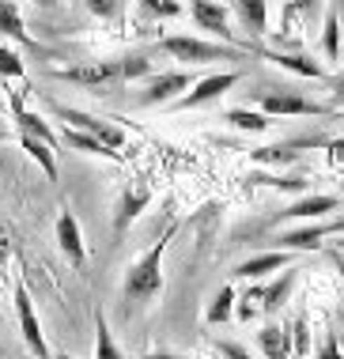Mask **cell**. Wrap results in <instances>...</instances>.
<instances>
[{
  "instance_id": "cell-1",
  "label": "cell",
  "mask_w": 344,
  "mask_h": 359,
  "mask_svg": "<svg viewBox=\"0 0 344 359\" xmlns=\"http://www.w3.org/2000/svg\"><path fill=\"white\" fill-rule=\"evenodd\" d=\"M174 235H178V223H171V227H166L163 235L152 242V250L140 254L129 269H125L121 295H125V303H129V306L152 303V299L163 291V254H166V246H171Z\"/></svg>"
},
{
  "instance_id": "cell-2",
  "label": "cell",
  "mask_w": 344,
  "mask_h": 359,
  "mask_svg": "<svg viewBox=\"0 0 344 359\" xmlns=\"http://www.w3.org/2000/svg\"><path fill=\"white\" fill-rule=\"evenodd\" d=\"M163 53H171L174 61L182 65H212V61H242L250 50L242 46H227V42H204V38H193V34H171L159 42Z\"/></svg>"
},
{
  "instance_id": "cell-3",
  "label": "cell",
  "mask_w": 344,
  "mask_h": 359,
  "mask_svg": "<svg viewBox=\"0 0 344 359\" xmlns=\"http://www.w3.org/2000/svg\"><path fill=\"white\" fill-rule=\"evenodd\" d=\"M253 102H258V110L265 118H329L333 114L329 106L314 102L299 91H258Z\"/></svg>"
},
{
  "instance_id": "cell-4",
  "label": "cell",
  "mask_w": 344,
  "mask_h": 359,
  "mask_svg": "<svg viewBox=\"0 0 344 359\" xmlns=\"http://www.w3.org/2000/svg\"><path fill=\"white\" fill-rule=\"evenodd\" d=\"M15 322H19V337H23L27 352L34 359H53L49 355V344H46V333H42V322H38V314H34L31 291H27L23 280H15Z\"/></svg>"
},
{
  "instance_id": "cell-5",
  "label": "cell",
  "mask_w": 344,
  "mask_h": 359,
  "mask_svg": "<svg viewBox=\"0 0 344 359\" xmlns=\"http://www.w3.org/2000/svg\"><path fill=\"white\" fill-rule=\"evenodd\" d=\"M53 114L61 118L68 129H80V133H87V137H95L98 144H106L110 151H117V148H125V129H117L114 121H102V118H91V114H84V110H72V106H61L57 102L53 106ZM121 155V151H117Z\"/></svg>"
},
{
  "instance_id": "cell-6",
  "label": "cell",
  "mask_w": 344,
  "mask_h": 359,
  "mask_svg": "<svg viewBox=\"0 0 344 359\" xmlns=\"http://www.w3.org/2000/svg\"><path fill=\"white\" fill-rule=\"evenodd\" d=\"M333 235H344V216H326V219H314L299 231H284V235H277V250H291V254L295 250H318Z\"/></svg>"
},
{
  "instance_id": "cell-7",
  "label": "cell",
  "mask_w": 344,
  "mask_h": 359,
  "mask_svg": "<svg viewBox=\"0 0 344 359\" xmlns=\"http://www.w3.org/2000/svg\"><path fill=\"white\" fill-rule=\"evenodd\" d=\"M239 80H242V72H212V76H204V80H197L190 91H185L182 99H174L171 106L174 110H197V106H209L216 99H223Z\"/></svg>"
},
{
  "instance_id": "cell-8",
  "label": "cell",
  "mask_w": 344,
  "mask_h": 359,
  "mask_svg": "<svg viewBox=\"0 0 344 359\" xmlns=\"http://www.w3.org/2000/svg\"><path fill=\"white\" fill-rule=\"evenodd\" d=\"M147 205H152V189H147L144 182H129V186L121 189V197H117V205H114V238L117 242L129 235V227Z\"/></svg>"
},
{
  "instance_id": "cell-9",
  "label": "cell",
  "mask_w": 344,
  "mask_h": 359,
  "mask_svg": "<svg viewBox=\"0 0 344 359\" xmlns=\"http://www.w3.org/2000/svg\"><path fill=\"white\" fill-rule=\"evenodd\" d=\"M190 19L201 27V31L216 34L220 42L239 46V42H234V31H231V15H227V8H223L220 0H190ZM242 50H246V46H242Z\"/></svg>"
},
{
  "instance_id": "cell-10",
  "label": "cell",
  "mask_w": 344,
  "mask_h": 359,
  "mask_svg": "<svg viewBox=\"0 0 344 359\" xmlns=\"http://www.w3.org/2000/svg\"><path fill=\"white\" fill-rule=\"evenodd\" d=\"M197 80H193V72H163V76H152L144 87V95H140V102L144 106H163V102H174V99H182V91H190Z\"/></svg>"
},
{
  "instance_id": "cell-11",
  "label": "cell",
  "mask_w": 344,
  "mask_h": 359,
  "mask_svg": "<svg viewBox=\"0 0 344 359\" xmlns=\"http://www.w3.org/2000/svg\"><path fill=\"white\" fill-rule=\"evenodd\" d=\"M57 246H61V254L68 257V265L84 269V261H87L84 231H80V223H76V216H72L68 205H61V212H57Z\"/></svg>"
},
{
  "instance_id": "cell-12",
  "label": "cell",
  "mask_w": 344,
  "mask_h": 359,
  "mask_svg": "<svg viewBox=\"0 0 344 359\" xmlns=\"http://www.w3.org/2000/svg\"><path fill=\"white\" fill-rule=\"evenodd\" d=\"M337 208H340V197H333V193H307V197H299L295 205L284 208L280 216H272V223H280V219H326Z\"/></svg>"
},
{
  "instance_id": "cell-13",
  "label": "cell",
  "mask_w": 344,
  "mask_h": 359,
  "mask_svg": "<svg viewBox=\"0 0 344 359\" xmlns=\"http://www.w3.org/2000/svg\"><path fill=\"white\" fill-rule=\"evenodd\" d=\"M68 83H84V87H98V83H121V57L117 61H95V65H76V69H61L57 72Z\"/></svg>"
},
{
  "instance_id": "cell-14",
  "label": "cell",
  "mask_w": 344,
  "mask_h": 359,
  "mask_svg": "<svg viewBox=\"0 0 344 359\" xmlns=\"http://www.w3.org/2000/svg\"><path fill=\"white\" fill-rule=\"evenodd\" d=\"M280 269H291V250H265V254H253L242 265H234V280H265Z\"/></svg>"
},
{
  "instance_id": "cell-15",
  "label": "cell",
  "mask_w": 344,
  "mask_h": 359,
  "mask_svg": "<svg viewBox=\"0 0 344 359\" xmlns=\"http://www.w3.org/2000/svg\"><path fill=\"white\" fill-rule=\"evenodd\" d=\"M8 102H12V118H15V129H19V137H34V140L49 144V148H57V144H61V140H57V133L46 125V118H38V114H31V110H27L19 95H12Z\"/></svg>"
},
{
  "instance_id": "cell-16",
  "label": "cell",
  "mask_w": 344,
  "mask_h": 359,
  "mask_svg": "<svg viewBox=\"0 0 344 359\" xmlns=\"http://www.w3.org/2000/svg\"><path fill=\"white\" fill-rule=\"evenodd\" d=\"M250 53H261L265 61H272L277 69H288V72H295V76H307V80H326V69H322L318 61H310V57L280 53V50H258V46H250Z\"/></svg>"
},
{
  "instance_id": "cell-17",
  "label": "cell",
  "mask_w": 344,
  "mask_h": 359,
  "mask_svg": "<svg viewBox=\"0 0 344 359\" xmlns=\"http://www.w3.org/2000/svg\"><path fill=\"white\" fill-rule=\"evenodd\" d=\"M258 348H261V355H265V359H291V329H288V325H280V322L261 325Z\"/></svg>"
},
{
  "instance_id": "cell-18",
  "label": "cell",
  "mask_w": 344,
  "mask_h": 359,
  "mask_svg": "<svg viewBox=\"0 0 344 359\" xmlns=\"http://www.w3.org/2000/svg\"><path fill=\"white\" fill-rule=\"evenodd\" d=\"M295 280H299V273H295V269H280V276L272 280V284H265V291H261V310H265L269 318H272V314H280L284 303L291 299Z\"/></svg>"
},
{
  "instance_id": "cell-19",
  "label": "cell",
  "mask_w": 344,
  "mask_h": 359,
  "mask_svg": "<svg viewBox=\"0 0 344 359\" xmlns=\"http://www.w3.org/2000/svg\"><path fill=\"white\" fill-rule=\"evenodd\" d=\"M0 38H15V42L27 46V50H38V42L23 27V15H19L15 0H0Z\"/></svg>"
},
{
  "instance_id": "cell-20",
  "label": "cell",
  "mask_w": 344,
  "mask_h": 359,
  "mask_svg": "<svg viewBox=\"0 0 344 359\" xmlns=\"http://www.w3.org/2000/svg\"><path fill=\"white\" fill-rule=\"evenodd\" d=\"M234 12H239L242 27L253 38H261L269 31V4H265V0H234Z\"/></svg>"
},
{
  "instance_id": "cell-21",
  "label": "cell",
  "mask_w": 344,
  "mask_h": 359,
  "mask_svg": "<svg viewBox=\"0 0 344 359\" xmlns=\"http://www.w3.org/2000/svg\"><path fill=\"white\" fill-rule=\"evenodd\" d=\"M234 299H239L234 284H223V287L212 295L209 310H204V322H209V325H223V322H231V318H234Z\"/></svg>"
},
{
  "instance_id": "cell-22",
  "label": "cell",
  "mask_w": 344,
  "mask_h": 359,
  "mask_svg": "<svg viewBox=\"0 0 344 359\" xmlns=\"http://www.w3.org/2000/svg\"><path fill=\"white\" fill-rule=\"evenodd\" d=\"M57 140H61L65 148H72V151H87V155H106V159H121V155H117V151H110V148H106V144H98L95 137H87V133H80V129H68V125L61 129V137H57Z\"/></svg>"
},
{
  "instance_id": "cell-23",
  "label": "cell",
  "mask_w": 344,
  "mask_h": 359,
  "mask_svg": "<svg viewBox=\"0 0 344 359\" xmlns=\"http://www.w3.org/2000/svg\"><path fill=\"white\" fill-rule=\"evenodd\" d=\"M19 144H23V151L46 170V178L57 182V155H53V148H49V144H42V140H34V137H19Z\"/></svg>"
},
{
  "instance_id": "cell-24",
  "label": "cell",
  "mask_w": 344,
  "mask_h": 359,
  "mask_svg": "<svg viewBox=\"0 0 344 359\" xmlns=\"http://www.w3.org/2000/svg\"><path fill=\"white\" fill-rule=\"evenodd\" d=\"M272 118H265L261 110H246V106H234V110H227V125H234V129L242 133H265L269 129Z\"/></svg>"
},
{
  "instance_id": "cell-25",
  "label": "cell",
  "mask_w": 344,
  "mask_h": 359,
  "mask_svg": "<svg viewBox=\"0 0 344 359\" xmlns=\"http://www.w3.org/2000/svg\"><path fill=\"white\" fill-rule=\"evenodd\" d=\"M322 53H326V61H337V57H340V15H337V8H329V12H326V27H322Z\"/></svg>"
},
{
  "instance_id": "cell-26",
  "label": "cell",
  "mask_w": 344,
  "mask_h": 359,
  "mask_svg": "<svg viewBox=\"0 0 344 359\" xmlns=\"http://www.w3.org/2000/svg\"><path fill=\"white\" fill-rule=\"evenodd\" d=\"M95 359H121V348H117L102 314H95Z\"/></svg>"
},
{
  "instance_id": "cell-27",
  "label": "cell",
  "mask_w": 344,
  "mask_h": 359,
  "mask_svg": "<svg viewBox=\"0 0 344 359\" xmlns=\"http://www.w3.org/2000/svg\"><path fill=\"white\" fill-rule=\"evenodd\" d=\"M246 182H253V186H272V189H284V193L307 189V178H299V174H250Z\"/></svg>"
},
{
  "instance_id": "cell-28",
  "label": "cell",
  "mask_w": 344,
  "mask_h": 359,
  "mask_svg": "<svg viewBox=\"0 0 344 359\" xmlns=\"http://www.w3.org/2000/svg\"><path fill=\"white\" fill-rule=\"evenodd\" d=\"M152 76V61L144 53H133V57H121V83H133V80H144Z\"/></svg>"
},
{
  "instance_id": "cell-29",
  "label": "cell",
  "mask_w": 344,
  "mask_h": 359,
  "mask_svg": "<svg viewBox=\"0 0 344 359\" xmlns=\"http://www.w3.org/2000/svg\"><path fill=\"white\" fill-rule=\"evenodd\" d=\"M140 12L152 15V19H174V15H182L185 8H182V0H140Z\"/></svg>"
},
{
  "instance_id": "cell-30",
  "label": "cell",
  "mask_w": 344,
  "mask_h": 359,
  "mask_svg": "<svg viewBox=\"0 0 344 359\" xmlns=\"http://www.w3.org/2000/svg\"><path fill=\"white\" fill-rule=\"evenodd\" d=\"M322 8V0H288V8H284V34L291 31V19L303 15V19H314Z\"/></svg>"
},
{
  "instance_id": "cell-31",
  "label": "cell",
  "mask_w": 344,
  "mask_h": 359,
  "mask_svg": "<svg viewBox=\"0 0 344 359\" xmlns=\"http://www.w3.org/2000/svg\"><path fill=\"white\" fill-rule=\"evenodd\" d=\"M23 72L27 69H23V61H19V53L0 42V76H4V80H23Z\"/></svg>"
},
{
  "instance_id": "cell-32",
  "label": "cell",
  "mask_w": 344,
  "mask_h": 359,
  "mask_svg": "<svg viewBox=\"0 0 344 359\" xmlns=\"http://www.w3.org/2000/svg\"><path fill=\"white\" fill-rule=\"evenodd\" d=\"M291 159H299V151H291V148H258L253 151V163H291Z\"/></svg>"
},
{
  "instance_id": "cell-33",
  "label": "cell",
  "mask_w": 344,
  "mask_h": 359,
  "mask_svg": "<svg viewBox=\"0 0 344 359\" xmlns=\"http://www.w3.org/2000/svg\"><path fill=\"white\" fill-rule=\"evenodd\" d=\"M87 12L98 15V19H117L121 15V0H84Z\"/></svg>"
},
{
  "instance_id": "cell-34",
  "label": "cell",
  "mask_w": 344,
  "mask_h": 359,
  "mask_svg": "<svg viewBox=\"0 0 344 359\" xmlns=\"http://www.w3.org/2000/svg\"><path fill=\"white\" fill-rule=\"evenodd\" d=\"M318 359H344V348H340V337H337V333H326V337H322Z\"/></svg>"
},
{
  "instance_id": "cell-35",
  "label": "cell",
  "mask_w": 344,
  "mask_h": 359,
  "mask_svg": "<svg viewBox=\"0 0 344 359\" xmlns=\"http://www.w3.org/2000/svg\"><path fill=\"white\" fill-rule=\"evenodd\" d=\"M216 355L220 359H250V352H246L242 344H234V341H216Z\"/></svg>"
},
{
  "instance_id": "cell-36",
  "label": "cell",
  "mask_w": 344,
  "mask_h": 359,
  "mask_svg": "<svg viewBox=\"0 0 344 359\" xmlns=\"http://www.w3.org/2000/svg\"><path fill=\"white\" fill-rule=\"evenodd\" d=\"M322 144H326V148H329L333 163H340V167H344V137H340V140H322Z\"/></svg>"
},
{
  "instance_id": "cell-37",
  "label": "cell",
  "mask_w": 344,
  "mask_h": 359,
  "mask_svg": "<svg viewBox=\"0 0 344 359\" xmlns=\"http://www.w3.org/2000/svg\"><path fill=\"white\" fill-rule=\"evenodd\" d=\"M12 137H15V133H12V129H8V125H4V121H0V144H8V140H12Z\"/></svg>"
},
{
  "instance_id": "cell-38",
  "label": "cell",
  "mask_w": 344,
  "mask_h": 359,
  "mask_svg": "<svg viewBox=\"0 0 344 359\" xmlns=\"http://www.w3.org/2000/svg\"><path fill=\"white\" fill-rule=\"evenodd\" d=\"M333 265H337V273L344 276V257H340V250H337V254H333Z\"/></svg>"
},
{
  "instance_id": "cell-39",
  "label": "cell",
  "mask_w": 344,
  "mask_h": 359,
  "mask_svg": "<svg viewBox=\"0 0 344 359\" xmlns=\"http://www.w3.org/2000/svg\"><path fill=\"white\" fill-rule=\"evenodd\" d=\"M31 4H42V8H57L61 0H31Z\"/></svg>"
},
{
  "instance_id": "cell-40",
  "label": "cell",
  "mask_w": 344,
  "mask_h": 359,
  "mask_svg": "<svg viewBox=\"0 0 344 359\" xmlns=\"http://www.w3.org/2000/svg\"><path fill=\"white\" fill-rule=\"evenodd\" d=\"M337 15H340V31H344V0H337Z\"/></svg>"
},
{
  "instance_id": "cell-41",
  "label": "cell",
  "mask_w": 344,
  "mask_h": 359,
  "mask_svg": "<svg viewBox=\"0 0 344 359\" xmlns=\"http://www.w3.org/2000/svg\"><path fill=\"white\" fill-rule=\"evenodd\" d=\"M147 359H174V355H171V352H152Z\"/></svg>"
},
{
  "instance_id": "cell-42",
  "label": "cell",
  "mask_w": 344,
  "mask_h": 359,
  "mask_svg": "<svg viewBox=\"0 0 344 359\" xmlns=\"http://www.w3.org/2000/svg\"><path fill=\"white\" fill-rule=\"evenodd\" d=\"M53 359H72V355H65V352H61V355H53Z\"/></svg>"
},
{
  "instance_id": "cell-43",
  "label": "cell",
  "mask_w": 344,
  "mask_h": 359,
  "mask_svg": "<svg viewBox=\"0 0 344 359\" xmlns=\"http://www.w3.org/2000/svg\"><path fill=\"white\" fill-rule=\"evenodd\" d=\"M337 250H344V238H340V242H337Z\"/></svg>"
},
{
  "instance_id": "cell-44",
  "label": "cell",
  "mask_w": 344,
  "mask_h": 359,
  "mask_svg": "<svg viewBox=\"0 0 344 359\" xmlns=\"http://www.w3.org/2000/svg\"><path fill=\"white\" fill-rule=\"evenodd\" d=\"M337 337H340V333H337ZM340 348H344V337H340Z\"/></svg>"
}]
</instances>
